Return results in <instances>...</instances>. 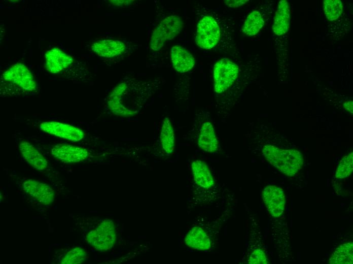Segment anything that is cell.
I'll return each instance as SVG.
<instances>
[{
	"mask_svg": "<svg viewBox=\"0 0 353 264\" xmlns=\"http://www.w3.org/2000/svg\"><path fill=\"white\" fill-rule=\"evenodd\" d=\"M238 72V66L228 58H222L217 62L214 67L215 92L221 93L226 91L235 82Z\"/></svg>",
	"mask_w": 353,
	"mask_h": 264,
	"instance_id": "5b68a950",
	"label": "cell"
},
{
	"mask_svg": "<svg viewBox=\"0 0 353 264\" xmlns=\"http://www.w3.org/2000/svg\"><path fill=\"white\" fill-rule=\"evenodd\" d=\"M250 264H266L268 263L264 252L260 249H255L251 254L248 260Z\"/></svg>",
	"mask_w": 353,
	"mask_h": 264,
	"instance_id": "484cf974",
	"label": "cell"
},
{
	"mask_svg": "<svg viewBox=\"0 0 353 264\" xmlns=\"http://www.w3.org/2000/svg\"><path fill=\"white\" fill-rule=\"evenodd\" d=\"M329 263L331 264H351L353 263V243L340 245L332 253Z\"/></svg>",
	"mask_w": 353,
	"mask_h": 264,
	"instance_id": "ffe728a7",
	"label": "cell"
},
{
	"mask_svg": "<svg viewBox=\"0 0 353 264\" xmlns=\"http://www.w3.org/2000/svg\"><path fill=\"white\" fill-rule=\"evenodd\" d=\"M19 150L25 161L34 169L43 171L48 167V161L43 155L36 147L26 141L21 142Z\"/></svg>",
	"mask_w": 353,
	"mask_h": 264,
	"instance_id": "5bb4252c",
	"label": "cell"
},
{
	"mask_svg": "<svg viewBox=\"0 0 353 264\" xmlns=\"http://www.w3.org/2000/svg\"><path fill=\"white\" fill-rule=\"evenodd\" d=\"M87 258L85 251L81 247H75L68 251L61 261L62 264H79Z\"/></svg>",
	"mask_w": 353,
	"mask_h": 264,
	"instance_id": "d4e9b609",
	"label": "cell"
},
{
	"mask_svg": "<svg viewBox=\"0 0 353 264\" xmlns=\"http://www.w3.org/2000/svg\"><path fill=\"white\" fill-rule=\"evenodd\" d=\"M160 138L164 150L167 154L172 153L174 147V134L168 118H165L162 122Z\"/></svg>",
	"mask_w": 353,
	"mask_h": 264,
	"instance_id": "44dd1931",
	"label": "cell"
},
{
	"mask_svg": "<svg viewBox=\"0 0 353 264\" xmlns=\"http://www.w3.org/2000/svg\"><path fill=\"white\" fill-rule=\"evenodd\" d=\"M262 153L271 165L288 176H294L303 164L301 153L295 149H281L273 145H266L262 148Z\"/></svg>",
	"mask_w": 353,
	"mask_h": 264,
	"instance_id": "7a4b0ae2",
	"label": "cell"
},
{
	"mask_svg": "<svg viewBox=\"0 0 353 264\" xmlns=\"http://www.w3.org/2000/svg\"><path fill=\"white\" fill-rule=\"evenodd\" d=\"M290 7L286 0L280 1L275 12L272 25L273 32L277 36H281L288 31L290 24Z\"/></svg>",
	"mask_w": 353,
	"mask_h": 264,
	"instance_id": "e0dca14e",
	"label": "cell"
},
{
	"mask_svg": "<svg viewBox=\"0 0 353 264\" xmlns=\"http://www.w3.org/2000/svg\"><path fill=\"white\" fill-rule=\"evenodd\" d=\"M220 29L216 20L209 16H204L197 25L195 37L197 45L204 49L213 48L219 42Z\"/></svg>",
	"mask_w": 353,
	"mask_h": 264,
	"instance_id": "8992f818",
	"label": "cell"
},
{
	"mask_svg": "<svg viewBox=\"0 0 353 264\" xmlns=\"http://www.w3.org/2000/svg\"><path fill=\"white\" fill-rule=\"evenodd\" d=\"M249 1L238 0V1H224V3L230 7H238L244 4Z\"/></svg>",
	"mask_w": 353,
	"mask_h": 264,
	"instance_id": "4316f807",
	"label": "cell"
},
{
	"mask_svg": "<svg viewBox=\"0 0 353 264\" xmlns=\"http://www.w3.org/2000/svg\"><path fill=\"white\" fill-rule=\"evenodd\" d=\"M91 49L99 56L111 58L122 54L126 47L124 44L119 40H102L94 42Z\"/></svg>",
	"mask_w": 353,
	"mask_h": 264,
	"instance_id": "9a60e30c",
	"label": "cell"
},
{
	"mask_svg": "<svg viewBox=\"0 0 353 264\" xmlns=\"http://www.w3.org/2000/svg\"><path fill=\"white\" fill-rule=\"evenodd\" d=\"M199 147L207 152H215L219 148V142L213 124L205 122L202 125L198 140Z\"/></svg>",
	"mask_w": 353,
	"mask_h": 264,
	"instance_id": "2e32d148",
	"label": "cell"
},
{
	"mask_svg": "<svg viewBox=\"0 0 353 264\" xmlns=\"http://www.w3.org/2000/svg\"><path fill=\"white\" fill-rule=\"evenodd\" d=\"M264 21L257 11L252 12L247 17L242 27V32L249 36L256 35L263 26Z\"/></svg>",
	"mask_w": 353,
	"mask_h": 264,
	"instance_id": "7402d4cb",
	"label": "cell"
},
{
	"mask_svg": "<svg viewBox=\"0 0 353 264\" xmlns=\"http://www.w3.org/2000/svg\"><path fill=\"white\" fill-rule=\"evenodd\" d=\"M2 77L5 81L17 85L25 91H33L37 88L32 75L23 64L13 65L4 73Z\"/></svg>",
	"mask_w": 353,
	"mask_h": 264,
	"instance_id": "52a82bcc",
	"label": "cell"
},
{
	"mask_svg": "<svg viewBox=\"0 0 353 264\" xmlns=\"http://www.w3.org/2000/svg\"><path fill=\"white\" fill-rule=\"evenodd\" d=\"M353 170V153L344 156L340 161L335 175L337 179H343L348 177Z\"/></svg>",
	"mask_w": 353,
	"mask_h": 264,
	"instance_id": "cb8c5ba5",
	"label": "cell"
},
{
	"mask_svg": "<svg viewBox=\"0 0 353 264\" xmlns=\"http://www.w3.org/2000/svg\"><path fill=\"white\" fill-rule=\"evenodd\" d=\"M185 242L188 247L197 250H206L210 247V240L200 227H193L187 234Z\"/></svg>",
	"mask_w": 353,
	"mask_h": 264,
	"instance_id": "ac0fdd59",
	"label": "cell"
},
{
	"mask_svg": "<svg viewBox=\"0 0 353 264\" xmlns=\"http://www.w3.org/2000/svg\"><path fill=\"white\" fill-rule=\"evenodd\" d=\"M352 103V101L350 100L345 102L343 104L344 108L351 114H352L353 109Z\"/></svg>",
	"mask_w": 353,
	"mask_h": 264,
	"instance_id": "83f0119b",
	"label": "cell"
},
{
	"mask_svg": "<svg viewBox=\"0 0 353 264\" xmlns=\"http://www.w3.org/2000/svg\"><path fill=\"white\" fill-rule=\"evenodd\" d=\"M324 10L328 20H335L340 17L342 12V2L339 0H325L324 1Z\"/></svg>",
	"mask_w": 353,
	"mask_h": 264,
	"instance_id": "603a6c76",
	"label": "cell"
},
{
	"mask_svg": "<svg viewBox=\"0 0 353 264\" xmlns=\"http://www.w3.org/2000/svg\"><path fill=\"white\" fill-rule=\"evenodd\" d=\"M262 197L266 208L273 217L280 216L285 205V195L281 188L276 185H268L262 192Z\"/></svg>",
	"mask_w": 353,
	"mask_h": 264,
	"instance_id": "30bf717a",
	"label": "cell"
},
{
	"mask_svg": "<svg viewBox=\"0 0 353 264\" xmlns=\"http://www.w3.org/2000/svg\"><path fill=\"white\" fill-rule=\"evenodd\" d=\"M146 82L128 81L118 84L108 98L109 108L115 115L131 116L139 112L150 96Z\"/></svg>",
	"mask_w": 353,
	"mask_h": 264,
	"instance_id": "6da1fadb",
	"label": "cell"
},
{
	"mask_svg": "<svg viewBox=\"0 0 353 264\" xmlns=\"http://www.w3.org/2000/svg\"><path fill=\"white\" fill-rule=\"evenodd\" d=\"M45 58L47 69L52 74L61 72L73 61L72 57L57 48L48 51Z\"/></svg>",
	"mask_w": 353,
	"mask_h": 264,
	"instance_id": "7c38bea8",
	"label": "cell"
},
{
	"mask_svg": "<svg viewBox=\"0 0 353 264\" xmlns=\"http://www.w3.org/2000/svg\"><path fill=\"white\" fill-rule=\"evenodd\" d=\"M51 152L54 158L66 163L82 161L89 155L85 148L68 144H56L52 148Z\"/></svg>",
	"mask_w": 353,
	"mask_h": 264,
	"instance_id": "9c48e42d",
	"label": "cell"
},
{
	"mask_svg": "<svg viewBox=\"0 0 353 264\" xmlns=\"http://www.w3.org/2000/svg\"><path fill=\"white\" fill-rule=\"evenodd\" d=\"M170 56L174 69L180 73L189 71L195 63L193 55L187 49L181 46L176 45L171 48Z\"/></svg>",
	"mask_w": 353,
	"mask_h": 264,
	"instance_id": "4fadbf2b",
	"label": "cell"
},
{
	"mask_svg": "<svg viewBox=\"0 0 353 264\" xmlns=\"http://www.w3.org/2000/svg\"><path fill=\"white\" fill-rule=\"evenodd\" d=\"M191 167L194 180L197 185L204 188H209L214 185L211 172L204 162L199 160L193 161Z\"/></svg>",
	"mask_w": 353,
	"mask_h": 264,
	"instance_id": "d6986e66",
	"label": "cell"
},
{
	"mask_svg": "<svg viewBox=\"0 0 353 264\" xmlns=\"http://www.w3.org/2000/svg\"><path fill=\"white\" fill-rule=\"evenodd\" d=\"M39 127L46 133L72 142L80 141L85 136L84 133L81 129L57 121L42 122Z\"/></svg>",
	"mask_w": 353,
	"mask_h": 264,
	"instance_id": "ba28073f",
	"label": "cell"
},
{
	"mask_svg": "<svg viewBox=\"0 0 353 264\" xmlns=\"http://www.w3.org/2000/svg\"><path fill=\"white\" fill-rule=\"evenodd\" d=\"M183 22L178 15L167 17L154 30L151 38L150 46L153 51H159L164 43L172 40L181 31Z\"/></svg>",
	"mask_w": 353,
	"mask_h": 264,
	"instance_id": "3957f363",
	"label": "cell"
},
{
	"mask_svg": "<svg viewBox=\"0 0 353 264\" xmlns=\"http://www.w3.org/2000/svg\"><path fill=\"white\" fill-rule=\"evenodd\" d=\"M87 243L99 251L111 249L116 239L115 226L112 220L105 219L86 236Z\"/></svg>",
	"mask_w": 353,
	"mask_h": 264,
	"instance_id": "277c9868",
	"label": "cell"
},
{
	"mask_svg": "<svg viewBox=\"0 0 353 264\" xmlns=\"http://www.w3.org/2000/svg\"><path fill=\"white\" fill-rule=\"evenodd\" d=\"M22 187L27 194L42 204L50 205L54 201V190L44 183L30 179L23 183Z\"/></svg>",
	"mask_w": 353,
	"mask_h": 264,
	"instance_id": "8fae6325",
	"label": "cell"
}]
</instances>
